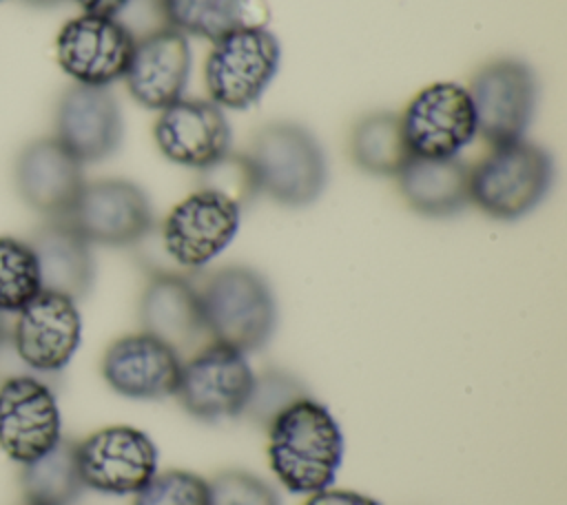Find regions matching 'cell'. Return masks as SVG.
<instances>
[{
  "instance_id": "6da1fadb",
  "label": "cell",
  "mask_w": 567,
  "mask_h": 505,
  "mask_svg": "<svg viewBox=\"0 0 567 505\" xmlns=\"http://www.w3.org/2000/svg\"><path fill=\"white\" fill-rule=\"evenodd\" d=\"M343 432L332 412L306 394L266 427L268 465L284 489L315 494L330 487L343 461Z\"/></svg>"
},
{
  "instance_id": "7a4b0ae2",
  "label": "cell",
  "mask_w": 567,
  "mask_h": 505,
  "mask_svg": "<svg viewBox=\"0 0 567 505\" xmlns=\"http://www.w3.org/2000/svg\"><path fill=\"white\" fill-rule=\"evenodd\" d=\"M199 290L204 323L210 341L244 354L259 352L277 330V299L268 279L244 264L213 270Z\"/></svg>"
},
{
  "instance_id": "3957f363",
  "label": "cell",
  "mask_w": 567,
  "mask_h": 505,
  "mask_svg": "<svg viewBox=\"0 0 567 505\" xmlns=\"http://www.w3.org/2000/svg\"><path fill=\"white\" fill-rule=\"evenodd\" d=\"M259 190L288 208H303L317 202L328 182V162L317 135L290 120L264 124L246 153Z\"/></svg>"
},
{
  "instance_id": "277c9868",
  "label": "cell",
  "mask_w": 567,
  "mask_h": 505,
  "mask_svg": "<svg viewBox=\"0 0 567 505\" xmlns=\"http://www.w3.org/2000/svg\"><path fill=\"white\" fill-rule=\"evenodd\" d=\"M554 157L529 140L489 151L470 166V202L492 219L514 221L529 215L551 190Z\"/></svg>"
},
{
  "instance_id": "5b68a950",
  "label": "cell",
  "mask_w": 567,
  "mask_h": 505,
  "mask_svg": "<svg viewBox=\"0 0 567 505\" xmlns=\"http://www.w3.org/2000/svg\"><path fill=\"white\" fill-rule=\"evenodd\" d=\"M281 42L264 24L241 27L213 42L204 84L208 100L221 109L246 111L259 102L279 71Z\"/></svg>"
},
{
  "instance_id": "8992f818",
  "label": "cell",
  "mask_w": 567,
  "mask_h": 505,
  "mask_svg": "<svg viewBox=\"0 0 567 505\" xmlns=\"http://www.w3.org/2000/svg\"><path fill=\"white\" fill-rule=\"evenodd\" d=\"M252 377L244 352L219 341H206L182 361L173 396L188 416L204 423L241 419Z\"/></svg>"
},
{
  "instance_id": "52a82bcc",
  "label": "cell",
  "mask_w": 567,
  "mask_h": 505,
  "mask_svg": "<svg viewBox=\"0 0 567 505\" xmlns=\"http://www.w3.org/2000/svg\"><path fill=\"white\" fill-rule=\"evenodd\" d=\"M476 115V135L489 146L523 140L538 102L534 69L518 58L483 64L465 86Z\"/></svg>"
},
{
  "instance_id": "ba28073f",
  "label": "cell",
  "mask_w": 567,
  "mask_h": 505,
  "mask_svg": "<svg viewBox=\"0 0 567 505\" xmlns=\"http://www.w3.org/2000/svg\"><path fill=\"white\" fill-rule=\"evenodd\" d=\"M239 221L241 210L230 199L195 188L166 213L157 239L177 270L193 272L230 246Z\"/></svg>"
},
{
  "instance_id": "9c48e42d",
  "label": "cell",
  "mask_w": 567,
  "mask_h": 505,
  "mask_svg": "<svg viewBox=\"0 0 567 505\" xmlns=\"http://www.w3.org/2000/svg\"><path fill=\"white\" fill-rule=\"evenodd\" d=\"M9 341L27 372L42 379L60 374L71 363L82 341L78 301L60 292L40 290L16 312Z\"/></svg>"
},
{
  "instance_id": "30bf717a",
  "label": "cell",
  "mask_w": 567,
  "mask_h": 505,
  "mask_svg": "<svg viewBox=\"0 0 567 505\" xmlns=\"http://www.w3.org/2000/svg\"><path fill=\"white\" fill-rule=\"evenodd\" d=\"M91 246L133 248L155 228L146 190L122 177L86 182L64 217Z\"/></svg>"
},
{
  "instance_id": "8fae6325",
  "label": "cell",
  "mask_w": 567,
  "mask_h": 505,
  "mask_svg": "<svg viewBox=\"0 0 567 505\" xmlns=\"http://www.w3.org/2000/svg\"><path fill=\"white\" fill-rule=\"evenodd\" d=\"M412 157H458L476 137V115L465 86L432 82L399 115Z\"/></svg>"
},
{
  "instance_id": "7c38bea8",
  "label": "cell",
  "mask_w": 567,
  "mask_h": 505,
  "mask_svg": "<svg viewBox=\"0 0 567 505\" xmlns=\"http://www.w3.org/2000/svg\"><path fill=\"white\" fill-rule=\"evenodd\" d=\"M157 445L140 427L106 425L78 441L84 487L102 494H135L157 472Z\"/></svg>"
},
{
  "instance_id": "4fadbf2b",
  "label": "cell",
  "mask_w": 567,
  "mask_h": 505,
  "mask_svg": "<svg viewBox=\"0 0 567 505\" xmlns=\"http://www.w3.org/2000/svg\"><path fill=\"white\" fill-rule=\"evenodd\" d=\"M62 439V414L49 381L35 374L0 379V450L24 465Z\"/></svg>"
},
{
  "instance_id": "5bb4252c",
  "label": "cell",
  "mask_w": 567,
  "mask_h": 505,
  "mask_svg": "<svg viewBox=\"0 0 567 505\" xmlns=\"http://www.w3.org/2000/svg\"><path fill=\"white\" fill-rule=\"evenodd\" d=\"M133 47L135 35L120 18L82 13L60 29L55 58L75 84L109 89L124 78Z\"/></svg>"
},
{
  "instance_id": "9a60e30c",
  "label": "cell",
  "mask_w": 567,
  "mask_h": 505,
  "mask_svg": "<svg viewBox=\"0 0 567 505\" xmlns=\"http://www.w3.org/2000/svg\"><path fill=\"white\" fill-rule=\"evenodd\" d=\"M182 361V354L171 346L137 330L106 346L100 372L106 385L124 399L162 401L175 394Z\"/></svg>"
},
{
  "instance_id": "2e32d148",
  "label": "cell",
  "mask_w": 567,
  "mask_h": 505,
  "mask_svg": "<svg viewBox=\"0 0 567 505\" xmlns=\"http://www.w3.org/2000/svg\"><path fill=\"white\" fill-rule=\"evenodd\" d=\"M53 126V137L82 164L109 159L124 140L117 97L102 86H69L55 104Z\"/></svg>"
},
{
  "instance_id": "e0dca14e",
  "label": "cell",
  "mask_w": 567,
  "mask_h": 505,
  "mask_svg": "<svg viewBox=\"0 0 567 505\" xmlns=\"http://www.w3.org/2000/svg\"><path fill=\"white\" fill-rule=\"evenodd\" d=\"M193 66L190 42L173 27H155L135 47L124 73L128 95L144 109L162 111L179 100L188 86Z\"/></svg>"
},
{
  "instance_id": "ac0fdd59",
  "label": "cell",
  "mask_w": 567,
  "mask_h": 505,
  "mask_svg": "<svg viewBox=\"0 0 567 505\" xmlns=\"http://www.w3.org/2000/svg\"><path fill=\"white\" fill-rule=\"evenodd\" d=\"M153 140L168 162L199 171L230 151L233 131L215 102L179 97L159 111Z\"/></svg>"
},
{
  "instance_id": "d6986e66",
  "label": "cell",
  "mask_w": 567,
  "mask_h": 505,
  "mask_svg": "<svg viewBox=\"0 0 567 505\" xmlns=\"http://www.w3.org/2000/svg\"><path fill=\"white\" fill-rule=\"evenodd\" d=\"M82 166L55 137L33 140L16 157V193L47 219L66 217L86 184Z\"/></svg>"
},
{
  "instance_id": "ffe728a7",
  "label": "cell",
  "mask_w": 567,
  "mask_h": 505,
  "mask_svg": "<svg viewBox=\"0 0 567 505\" xmlns=\"http://www.w3.org/2000/svg\"><path fill=\"white\" fill-rule=\"evenodd\" d=\"M137 319L144 332L179 354L195 352L208 339L199 290L186 272L148 275L137 301Z\"/></svg>"
},
{
  "instance_id": "44dd1931",
  "label": "cell",
  "mask_w": 567,
  "mask_h": 505,
  "mask_svg": "<svg viewBox=\"0 0 567 505\" xmlns=\"http://www.w3.org/2000/svg\"><path fill=\"white\" fill-rule=\"evenodd\" d=\"M27 241L40 268L42 290L66 295L73 301L93 290L95 259L91 244L64 217L42 221Z\"/></svg>"
},
{
  "instance_id": "7402d4cb",
  "label": "cell",
  "mask_w": 567,
  "mask_h": 505,
  "mask_svg": "<svg viewBox=\"0 0 567 505\" xmlns=\"http://www.w3.org/2000/svg\"><path fill=\"white\" fill-rule=\"evenodd\" d=\"M403 202L425 217H452L470 204V166L458 157H410L396 173Z\"/></svg>"
},
{
  "instance_id": "603a6c76",
  "label": "cell",
  "mask_w": 567,
  "mask_h": 505,
  "mask_svg": "<svg viewBox=\"0 0 567 505\" xmlns=\"http://www.w3.org/2000/svg\"><path fill=\"white\" fill-rule=\"evenodd\" d=\"M18 483L27 503L73 505L86 489L78 465V441L62 436L51 450L20 465Z\"/></svg>"
},
{
  "instance_id": "cb8c5ba5",
  "label": "cell",
  "mask_w": 567,
  "mask_h": 505,
  "mask_svg": "<svg viewBox=\"0 0 567 505\" xmlns=\"http://www.w3.org/2000/svg\"><path fill=\"white\" fill-rule=\"evenodd\" d=\"M348 153L359 171L377 177H396L412 157L401 120L392 111H370L361 115L350 131Z\"/></svg>"
},
{
  "instance_id": "d4e9b609",
  "label": "cell",
  "mask_w": 567,
  "mask_h": 505,
  "mask_svg": "<svg viewBox=\"0 0 567 505\" xmlns=\"http://www.w3.org/2000/svg\"><path fill=\"white\" fill-rule=\"evenodd\" d=\"M157 9L166 27L210 42L241 27L264 24L255 0H157Z\"/></svg>"
},
{
  "instance_id": "484cf974",
  "label": "cell",
  "mask_w": 567,
  "mask_h": 505,
  "mask_svg": "<svg viewBox=\"0 0 567 505\" xmlns=\"http://www.w3.org/2000/svg\"><path fill=\"white\" fill-rule=\"evenodd\" d=\"M40 290V268L29 241L0 235V312L16 315Z\"/></svg>"
},
{
  "instance_id": "4316f807",
  "label": "cell",
  "mask_w": 567,
  "mask_h": 505,
  "mask_svg": "<svg viewBox=\"0 0 567 505\" xmlns=\"http://www.w3.org/2000/svg\"><path fill=\"white\" fill-rule=\"evenodd\" d=\"M306 394L310 392L295 372L270 365L252 377V388L241 419L266 430L281 410H286L290 403Z\"/></svg>"
},
{
  "instance_id": "83f0119b",
  "label": "cell",
  "mask_w": 567,
  "mask_h": 505,
  "mask_svg": "<svg viewBox=\"0 0 567 505\" xmlns=\"http://www.w3.org/2000/svg\"><path fill=\"white\" fill-rule=\"evenodd\" d=\"M197 188L230 199L239 210L259 197V182L246 153H224L213 164L197 171Z\"/></svg>"
},
{
  "instance_id": "f1b7e54d",
  "label": "cell",
  "mask_w": 567,
  "mask_h": 505,
  "mask_svg": "<svg viewBox=\"0 0 567 505\" xmlns=\"http://www.w3.org/2000/svg\"><path fill=\"white\" fill-rule=\"evenodd\" d=\"M133 496L131 505H208V481L188 470H164Z\"/></svg>"
},
{
  "instance_id": "f546056e",
  "label": "cell",
  "mask_w": 567,
  "mask_h": 505,
  "mask_svg": "<svg viewBox=\"0 0 567 505\" xmlns=\"http://www.w3.org/2000/svg\"><path fill=\"white\" fill-rule=\"evenodd\" d=\"M208 481V505H281L277 489L248 470H221Z\"/></svg>"
},
{
  "instance_id": "4dcf8cb0",
  "label": "cell",
  "mask_w": 567,
  "mask_h": 505,
  "mask_svg": "<svg viewBox=\"0 0 567 505\" xmlns=\"http://www.w3.org/2000/svg\"><path fill=\"white\" fill-rule=\"evenodd\" d=\"M303 505H381V503L370 498V496H365V494L352 492V489L326 487L321 492L310 494Z\"/></svg>"
},
{
  "instance_id": "1f68e13d",
  "label": "cell",
  "mask_w": 567,
  "mask_h": 505,
  "mask_svg": "<svg viewBox=\"0 0 567 505\" xmlns=\"http://www.w3.org/2000/svg\"><path fill=\"white\" fill-rule=\"evenodd\" d=\"M84 13L89 16H104V18H120L122 11L133 0H73Z\"/></svg>"
},
{
  "instance_id": "d6a6232c",
  "label": "cell",
  "mask_w": 567,
  "mask_h": 505,
  "mask_svg": "<svg viewBox=\"0 0 567 505\" xmlns=\"http://www.w3.org/2000/svg\"><path fill=\"white\" fill-rule=\"evenodd\" d=\"M24 2L31 4V7H58V4H62L66 0H24Z\"/></svg>"
},
{
  "instance_id": "836d02e7",
  "label": "cell",
  "mask_w": 567,
  "mask_h": 505,
  "mask_svg": "<svg viewBox=\"0 0 567 505\" xmlns=\"http://www.w3.org/2000/svg\"><path fill=\"white\" fill-rule=\"evenodd\" d=\"M7 334H9V326H7V319H4V315L0 312V343L7 339Z\"/></svg>"
},
{
  "instance_id": "e575fe53",
  "label": "cell",
  "mask_w": 567,
  "mask_h": 505,
  "mask_svg": "<svg viewBox=\"0 0 567 505\" xmlns=\"http://www.w3.org/2000/svg\"><path fill=\"white\" fill-rule=\"evenodd\" d=\"M27 505H33V503H27Z\"/></svg>"
}]
</instances>
